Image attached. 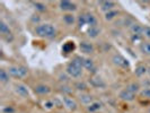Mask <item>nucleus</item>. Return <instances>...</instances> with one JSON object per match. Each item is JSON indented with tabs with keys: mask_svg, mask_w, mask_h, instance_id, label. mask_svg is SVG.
Instances as JSON below:
<instances>
[{
	"mask_svg": "<svg viewBox=\"0 0 150 113\" xmlns=\"http://www.w3.org/2000/svg\"><path fill=\"white\" fill-rule=\"evenodd\" d=\"M131 32H132L134 35H141V34L143 33V27L138 25V24H133V25L131 26Z\"/></svg>",
	"mask_w": 150,
	"mask_h": 113,
	"instance_id": "17",
	"label": "nucleus"
},
{
	"mask_svg": "<svg viewBox=\"0 0 150 113\" xmlns=\"http://www.w3.org/2000/svg\"><path fill=\"white\" fill-rule=\"evenodd\" d=\"M140 50H141L142 53L150 55V42H144V43H142V44L140 45Z\"/></svg>",
	"mask_w": 150,
	"mask_h": 113,
	"instance_id": "20",
	"label": "nucleus"
},
{
	"mask_svg": "<svg viewBox=\"0 0 150 113\" xmlns=\"http://www.w3.org/2000/svg\"><path fill=\"white\" fill-rule=\"evenodd\" d=\"M3 112L5 113H12L14 112V109H11V107H6V109H3Z\"/></svg>",
	"mask_w": 150,
	"mask_h": 113,
	"instance_id": "32",
	"label": "nucleus"
},
{
	"mask_svg": "<svg viewBox=\"0 0 150 113\" xmlns=\"http://www.w3.org/2000/svg\"><path fill=\"white\" fill-rule=\"evenodd\" d=\"M147 39H150V27L149 26H146L143 27V33H142Z\"/></svg>",
	"mask_w": 150,
	"mask_h": 113,
	"instance_id": "30",
	"label": "nucleus"
},
{
	"mask_svg": "<svg viewBox=\"0 0 150 113\" xmlns=\"http://www.w3.org/2000/svg\"><path fill=\"white\" fill-rule=\"evenodd\" d=\"M75 88L78 89V91H86V89H87V85H86L85 82H79L75 85Z\"/></svg>",
	"mask_w": 150,
	"mask_h": 113,
	"instance_id": "27",
	"label": "nucleus"
},
{
	"mask_svg": "<svg viewBox=\"0 0 150 113\" xmlns=\"http://www.w3.org/2000/svg\"><path fill=\"white\" fill-rule=\"evenodd\" d=\"M80 50L81 52H84L86 54H89V53H92V52H94V45L92 44V43H89V42H86V41H83L80 43Z\"/></svg>",
	"mask_w": 150,
	"mask_h": 113,
	"instance_id": "10",
	"label": "nucleus"
},
{
	"mask_svg": "<svg viewBox=\"0 0 150 113\" xmlns=\"http://www.w3.org/2000/svg\"><path fill=\"white\" fill-rule=\"evenodd\" d=\"M139 85L138 84H136V82H132V84H130L128 87H127V89L130 91L131 93H133V94H136V93L139 92Z\"/></svg>",
	"mask_w": 150,
	"mask_h": 113,
	"instance_id": "25",
	"label": "nucleus"
},
{
	"mask_svg": "<svg viewBox=\"0 0 150 113\" xmlns=\"http://www.w3.org/2000/svg\"><path fill=\"white\" fill-rule=\"evenodd\" d=\"M83 61H84V58L81 57H76L72 61L70 62L67 67V73L72 77V78H79L83 73Z\"/></svg>",
	"mask_w": 150,
	"mask_h": 113,
	"instance_id": "1",
	"label": "nucleus"
},
{
	"mask_svg": "<svg viewBox=\"0 0 150 113\" xmlns=\"http://www.w3.org/2000/svg\"><path fill=\"white\" fill-rule=\"evenodd\" d=\"M60 8L64 11H74L77 9V6L75 3H72L71 1H68V0H63L60 2Z\"/></svg>",
	"mask_w": 150,
	"mask_h": 113,
	"instance_id": "8",
	"label": "nucleus"
},
{
	"mask_svg": "<svg viewBox=\"0 0 150 113\" xmlns=\"http://www.w3.org/2000/svg\"><path fill=\"white\" fill-rule=\"evenodd\" d=\"M27 69L21 66H11L8 68V73L15 78H23L27 75Z\"/></svg>",
	"mask_w": 150,
	"mask_h": 113,
	"instance_id": "4",
	"label": "nucleus"
},
{
	"mask_svg": "<svg viewBox=\"0 0 150 113\" xmlns=\"http://www.w3.org/2000/svg\"><path fill=\"white\" fill-rule=\"evenodd\" d=\"M60 91L62 93H72V89L70 88V87H68V86H64V85H62L61 87H60Z\"/></svg>",
	"mask_w": 150,
	"mask_h": 113,
	"instance_id": "29",
	"label": "nucleus"
},
{
	"mask_svg": "<svg viewBox=\"0 0 150 113\" xmlns=\"http://www.w3.org/2000/svg\"><path fill=\"white\" fill-rule=\"evenodd\" d=\"M34 91L39 95H47L51 93V88L46 85H37V86H35Z\"/></svg>",
	"mask_w": 150,
	"mask_h": 113,
	"instance_id": "11",
	"label": "nucleus"
},
{
	"mask_svg": "<svg viewBox=\"0 0 150 113\" xmlns=\"http://www.w3.org/2000/svg\"><path fill=\"white\" fill-rule=\"evenodd\" d=\"M0 33H1L2 35H10L11 34L8 25H7L5 21H1V23H0Z\"/></svg>",
	"mask_w": 150,
	"mask_h": 113,
	"instance_id": "16",
	"label": "nucleus"
},
{
	"mask_svg": "<svg viewBox=\"0 0 150 113\" xmlns=\"http://www.w3.org/2000/svg\"><path fill=\"white\" fill-rule=\"evenodd\" d=\"M141 95L147 97V98H150V88H144L142 92H141Z\"/></svg>",
	"mask_w": 150,
	"mask_h": 113,
	"instance_id": "31",
	"label": "nucleus"
},
{
	"mask_svg": "<svg viewBox=\"0 0 150 113\" xmlns=\"http://www.w3.org/2000/svg\"><path fill=\"white\" fill-rule=\"evenodd\" d=\"M99 30L97 28L96 26H93V27H89L88 28V31H87V34H88V36L89 37H92V39H95L98 36V34H99Z\"/></svg>",
	"mask_w": 150,
	"mask_h": 113,
	"instance_id": "15",
	"label": "nucleus"
},
{
	"mask_svg": "<svg viewBox=\"0 0 150 113\" xmlns=\"http://www.w3.org/2000/svg\"><path fill=\"white\" fill-rule=\"evenodd\" d=\"M120 98L123 100V101H127V102H131L136 98V94L131 93L128 89H123L122 92L120 93Z\"/></svg>",
	"mask_w": 150,
	"mask_h": 113,
	"instance_id": "9",
	"label": "nucleus"
},
{
	"mask_svg": "<svg viewBox=\"0 0 150 113\" xmlns=\"http://www.w3.org/2000/svg\"><path fill=\"white\" fill-rule=\"evenodd\" d=\"M147 72V68L144 67V66H139V67H137L136 68V76H138V77H141V76H143L144 73Z\"/></svg>",
	"mask_w": 150,
	"mask_h": 113,
	"instance_id": "24",
	"label": "nucleus"
},
{
	"mask_svg": "<svg viewBox=\"0 0 150 113\" xmlns=\"http://www.w3.org/2000/svg\"><path fill=\"white\" fill-rule=\"evenodd\" d=\"M62 102H63L64 106L67 109H69L70 111H75V110H77V107H78V104H77V102H76L72 97L63 96L62 97Z\"/></svg>",
	"mask_w": 150,
	"mask_h": 113,
	"instance_id": "6",
	"label": "nucleus"
},
{
	"mask_svg": "<svg viewBox=\"0 0 150 113\" xmlns=\"http://www.w3.org/2000/svg\"><path fill=\"white\" fill-rule=\"evenodd\" d=\"M79 100H80V102L83 103V104H89L90 105L93 103V97L89 94H80Z\"/></svg>",
	"mask_w": 150,
	"mask_h": 113,
	"instance_id": "14",
	"label": "nucleus"
},
{
	"mask_svg": "<svg viewBox=\"0 0 150 113\" xmlns=\"http://www.w3.org/2000/svg\"><path fill=\"white\" fill-rule=\"evenodd\" d=\"M34 6H35V8H36L37 10H40V11H44L46 9V6H45L44 3H41V2H34Z\"/></svg>",
	"mask_w": 150,
	"mask_h": 113,
	"instance_id": "28",
	"label": "nucleus"
},
{
	"mask_svg": "<svg viewBox=\"0 0 150 113\" xmlns=\"http://www.w3.org/2000/svg\"><path fill=\"white\" fill-rule=\"evenodd\" d=\"M63 21H64V23L68 24V25H72V24L75 23L76 18L72 14H67V15H64L63 16Z\"/></svg>",
	"mask_w": 150,
	"mask_h": 113,
	"instance_id": "21",
	"label": "nucleus"
},
{
	"mask_svg": "<svg viewBox=\"0 0 150 113\" xmlns=\"http://www.w3.org/2000/svg\"><path fill=\"white\" fill-rule=\"evenodd\" d=\"M60 80H61V82H68L69 79H68V77H65V76H63V75H61V76H60Z\"/></svg>",
	"mask_w": 150,
	"mask_h": 113,
	"instance_id": "33",
	"label": "nucleus"
},
{
	"mask_svg": "<svg viewBox=\"0 0 150 113\" xmlns=\"http://www.w3.org/2000/svg\"><path fill=\"white\" fill-rule=\"evenodd\" d=\"M15 92L21 97H28V95H30L28 88L24 84H16L15 85Z\"/></svg>",
	"mask_w": 150,
	"mask_h": 113,
	"instance_id": "7",
	"label": "nucleus"
},
{
	"mask_svg": "<svg viewBox=\"0 0 150 113\" xmlns=\"http://www.w3.org/2000/svg\"><path fill=\"white\" fill-rule=\"evenodd\" d=\"M78 24H79L80 27L84 26L85 24L89 25L90 27H93V26H96L97 21L93 14H83V15H80L79 18H78Z\"/></svg>",
	"mask_w": 150,
	"mask_h": 113,
	"instance_id": "3",
	"label": "nucleus"
},
{
	"mask_svg": "<svg viewBox=\"0 0 150 113\" xmlns=\"http://www.w3.org/2000/svg\"><path fill=\"white\" fill-rule=\"evenodd\" d=\"M149 112H150V111H149Z\"/></svg>",
	"mask_w": 150,
	"mask_h": 113,
	"instance_id": "34",
	"label": "nucleus"
},
{
	"mask_svg": "<svg viewBox=\"0 0 150 113\" xmlns=\"http://www.w3.org/2000/svg\"><path fill=\"white\" fill-rule=\"evenodd\" d=\"M112 61L114 64H116L118 67H122V68H128L129 67V61L124 57H122L121 54H115L112 58Z\"/></svg>",
	"mask_w": 150,
	"mask_h": 113,
	"instance_id": "5",
	"label": "nucleus"
},
{
	"mask_svg": "<svg viewBox=\"0 0 150 113\" xmlns=\"http://www.w3.org/2000/svg\"><path fill=\"white\" fill-rule=\"evenodd\" d=\"M98 5L100 6L102 10L104 11H111L114 7H115V2L114 1H99Z\"/></svg>",
	"mask_w": 150,
	"mask_h": 113,
	"instance_id": "12",
	"label": "nucleus"
},
{
	"mask_svg": "<svg viewBox=\"0 0 150 113\" xmlns=\"http://www.w3.org/2000/svg\"><path fill=\"white\" fill-rule=\"evenodd\" d=\"M89 82L94 87H99V88L100 87H105V82H103V79L100 77H92L89 79Z\"/></svg>",
	"mask_w": 150,
	"mask_h": 113,
	"instance_id": "13",
	"label": "nucleus"
},
{
	"mask_svg": "<svg viewBox=\"0 0 150 113\" xmlns=\"http://www.w3.org/2000/svg\"><path fill=\"white\" fill-rule=\"evenodd\" d=\"M0 82H9V73H8V71H6L5 69H1L0 70Z\"/></svg>",
	"mask_w": 150,
	"mask_h": 113,
	"instance_id": "23",
	"label": "nucleus"
},
{
	"mask_svg": "<svg viewBox=\"0 0 150 113\" xmlns=\"http://www.w3.org/2000/svg\"><path fill=\"white\" fill-rule=\"evenodd\" d=\"M83 67L86 68V69H88L89 71H90V70H94V68H95L93 60H90V59H85V58H84V61H83Z\"/></svg>",
	"mask_w": 150,
	"mask_h": 113,
	"instance_id": "18",
	"label": "nucleus"
},
{
	"mask_svg": "<svg viewBox=\"0 0 150 113\" xmlns=\"http://www.w3.org/2000/svg\"><path fill=\"white\" fill-rule=\"evenodd\" d=\"M100 109H102V104L98 102L92 103V104L88 106V111H89V112H96V111H99Z\"/></svg>",
	"mask_w": 150,
	"mask_h": 113,
	"instance_id": "19",
	"label": "nucleus"
},
{
	"mask_svg": "<svg viewBox=\"0 0 150 113\" xmlns=\"http://www.w3.org/2000/svg\"><path fill=\"white\" fill-rule=\"evenodd\" d=\"M118 15V11L116 10L107 11L106 14H105V19H106V21H111V19H113L114 17H116Z\"/></svg>",
	"mask_w": 150,
	"mask_h": 113,
	"instance_id": "26",
	"label": "nucleus"
},
{
	"mask_svg": "<svg viewBox=\"0 0 150 113\" xmlns=\"http://www.w3.org/2000/svg\"><path fill=\"white\" fill-rule=\"evenodd\" d=\"M63 51L65 53H69V52H72L75 50V43L74 42H67L65 44L63 45Z\"/></svg>",
	"mask_w": 150,
	"mask_h": 113,
	"instance_id": "22",
	"label": "nucleus"
},
{
	"mask_svg": "<svg viewBox=\"0 0 150 113\" xmlns=\"http://www.w3.org/2000/svg\"><path fill=\"white\" fill-rule=\"evenodd\" d=\"M35 33L41 37H53L56 34V30L51 24H41L36 26Z\"/></svg>",
	"mask_w": 150,
	"mask_h": 113,
	"instance_id": "2",
	"label": "nucleus"
}]
</instances>
